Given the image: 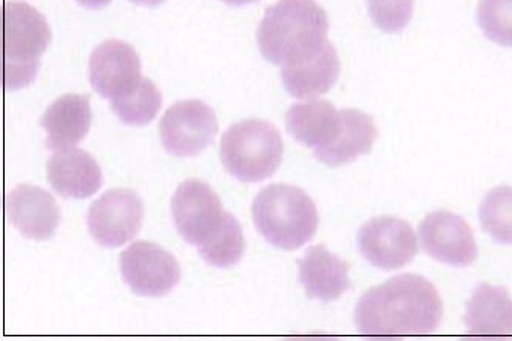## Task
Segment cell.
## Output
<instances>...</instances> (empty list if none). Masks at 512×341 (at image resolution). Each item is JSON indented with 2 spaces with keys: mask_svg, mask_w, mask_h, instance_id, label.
I'll return each mask as SVG.
<instances>
[{
  "mask_svg": "<svg viewBox=\"0 0 512 341\" xmlns=\"http://www.w3.org/2000/svg\"><path fill=\"white\" fill-rule=\"evenodd\" d=\"M442 317V298L434 284L411 274L372 287L355 308V325L364 337L431 335Z\"/></svg>",
  "mask_w": 512,
  "mask_h": 341,
  "instance_id": "cell-1",
  "label": "cell"
},
{
  "mask_svg": "<svg viewBox=\"0 0 512 341\" xmlns=\"http://www.w3.org/2000/svg\"><path fill=\"white\" fill-rule=\"evenodd\" d=\"M329 19L315 0H278L267 8L256 39L261 55L278 67L314 55L327 42Z\"/></svg>",
  "mask_w": 512,
  "mask_h": 341,
  "instance_id": "cell-2",
  "label": "cell"
},
{
  "mask_svg": "<svg viewBox=\"0 0 512 341\" xmlns=\"http://www.w3.org/2000/svg\"><path fill=\"white\" fill-rule=\"evenodd\" d=\"M252 218L267 243L287 252L309 243L320 221L312 198L287 184H272L261 190L252 204Z\"/></svg>",
  "mask_w": 512,
  "mask_h": 341,
  "instance_id": "cell-3",
  "label": "cell"
},
{
  "mask_svg": "<svg viewBox=\"0 0 512 341\" xmlns=\"http://www.w3.org/2000/svg\"><path fill=\"white\" fill-rule=\"evenodd\" d=\"M284 144L275 125L261 119L236 122L221 138L219 158L241 183H260L283 163Z\"/></svg>",
  "mask_w": 512,
  "mask_h": 341,
  "instance_id": "cell-4",
  "label": "cell"
},
{
  "mask_svg": "<svg viewBox=\"0 0 512 341\" xmlns=\"http://www.w3.org/2000/svg\"><path fill=\"white\" fill-rule=\"evenodd\" d=\"M50 41V27L36 8L25 2L4 5V85L8 92L34 81Z\"/></svg>",
  "mask_w": 512,
  "mask_h": 341,
  "instance_id": "cell-5",
  "label": "cell"
},
{
  "mask_svg": "<svg viewBox=\"0 0 512 341\" xmlns=\"http://www.w3.org/2000/svg\"><path fill=\"white\" fill-rule=\"evenodd\" d=\"M172 215L179 235L192 246L201 247L223 229L227 212L210 186L187 179L173 195Z\"/></svg>",
  "mask_w": 512,
  "mask_h": 341,
  "instance_id": "cell-6",
  "label": "cell"
},
{
  "mask_svg": "<svg viewBox=\"0 0 512 341\" xmlns=\"http://www.w3.org/2000/svg\"><path fill=\"white\" fill-rule=\"evenodd\" d=\"M119 267L124 283L141 297H164L181 278L176 258L150 241H136L122 250Z\"/></svg>",
  "mask_w": 512,
  "mask_h": 341,
  "instance_id": "cell-7",
  "label": "cell"
},
{
  "mask_svg": "<svg viewBox=\"0 0 512 341\" xmlns=\"http://www.w3.org/2000/svg\"><path fill=\"white\" fill-rule=\"evenodd\" d=\"M218 132L215 112L203 101L176 102L159 122L162 146L170 155L189 158L204 152Z\"/></svg>",
  "mask_w": 512,
  "mask_h": 341,
  "instance_id": "cell-8",
  "label": "cell"
},
{
  "mask_svg": "<svg viewBox=\"0 0 512 341\" xmlns=\"http://www.w3.org/2000/svg\"><path fill=\"white\" fill-rule=\"evenodd\" d=\"M144 206L132 190L113 189L91 204L87 213L88 232L108 249L124 246L142 226Z\"/></svg>",
  "mask_w": 512,
  "mask_h": 341,
  "instance_id": "cell-9",
  "label": "cell"
},
{
  "mask_svg": "<svg viewBox=\"0 0 512 341\" xmlns=\"http://www.w3.org/2000/svg\"><path fill=\"white\" fill-rule=\"evenodd\" d=\"M357 243L364 260L381 271H397L408 266L418 252L414 229L394 217L368 221L358 232Z\"/></svg>",
  "mask_w": 512,
  "mask_h": 341,
  "instance_id": "cell-10",
  "label": "cell"
},
{
  "mask_svg": "<svg viewBox=\"0 0 512 341\" xmlns=\"http://www.w3.org/2000/svg\"><path fill=\"white\" fill-rule=\"evenodd\" d=\"M88 79L102 98L115 101L130 95L142 81L135 48L116 39L102 42L90 55Z\"/></svg>",
  "mask_w": 512,
  "mask_h": 341,
  "instance_id": "cell-11",
  "label": "cell"
},
{
  "mask_svg": "<svg viewBox=\"0 0 512 341\" xmlns=\"http://www.w3.org/2000/svg\"><path fill=\"white\" fill-rule=\"evenodd\" d=\"M418 238L425 254L448 266H471L479 255L471 227L451 212L429 213L418 227Z\"/></svg>",
  "mask_w": 512,
  "mask_h": 341,
  "instance_id": "cell-12",
  "label": "cell"
},
{
  "mask_svg": "<svg viewBox=\"0 0 512 341\" xmlns=\"http://www.w3.org/2000/svg\"><path fill=\"white\" fill-rule=\"evenodd\" d=\"M11 226L28 240H50L58 229L61 212L53 196L41 187H14L7 198Z\"/></svg>",
  "mask_w": 512,
  "mask_h": 341,
  "instance_id": "cell-13",
  "label": "cell"
},
{
  "mask_svg": "<svg viewBox=\"0 0 512 341\" xmlns=\"http://www.w3.org/2000/svg\"><path fill=\"white\" fill-rule=\"evenodd\" d=\"M47 179L62 198L85 200L102 186V172L90 153L79 149L54 152L47 161Z\"/></svg>",
  "mask_w": 512,
  "mask_h": 341,
  "instance_id": "cell-14",
  "label": "cell"
},
{
  "mask_svg": "<svg viewBox=\"0 0 512 341\" xmlns=\"http://www.w3.org/2000/svg\"><path fill=\"white\" fill-rule=\"evenodd\" d=\"M340 76V59L334 45L327 41L314 55L281 67V79L290 96L315 99L329 92Z\"/></svg>",
  "mask_w": 512,
  "mask_h": 341,
  "instance_id": "cell-15",
  "label": "cell"
},
{
  "mask_svg": "<svg viewBox=\"0 0 512 341\" xmlns=\"http://www.w3.org/2000/svg\"><path fill=\"white\" fill-rule=\"evenodd\" d=\"M39 124L47 132L45 147L48 150L73 149L90 130V98L87 95L61 96L48 105Z\"/></svg>",
  "mask_w": 512,
  "mask_h": 341,
  "instance_id": "cell-16",
  "label": "cell"
},
{
  "mask_svg": "<svg viewBox=\"0 0 512 341\" xmlns=\"http://www.w3.org/2000/svg\"><path fill=\"white\" fill-rule=\"evenodd\" d=\"M298 269L304 291L312 300L335 301L351 287L349 264L324 246L309 247L298 260Z\"/></svg>",
  "mask_w": 512,
  "mask_h": 341,
  "instance_id": "cell-17",
  "label": "cell"
},
{
  "mask_svg": "<svg viewBox=\"0 0 512 341\" xmlns=\"http://www.w3.org/2000/svg\"><path fill=\"white\" fill-rule=\"evenodd\" d=\"M377 135L374 119L368 113L344 109L337 135L323 149L314 150V156L329 167L346 166L371 152Z\"/></svg>",
  "mask_w": 512,
  "mask_h": 341,
  "instance_id": "cell-18",
  "label": "cell"
},
{
  "mask_svg": "<svg viewBox=\"0 0 512 341\" xmlns=\"http://www.w3.org/2000/svg\"><path fill=\"white\" fill-rule=\"evenodd\" d=\"M466 331L477 337L512 334V298L505 287L480 284L466 303Z\"/></svg>",
  "mask_w": 512,
  "mask_h": 341,
  "instance_id": "cell-19",
  "label": "cell"
},
{
  "mask_svg": "<svg viewBox=\"0 0 512 341\" xmlns=\"http://www.w3.org/2000/svg\"><path fill=\"white\" fill-rule=\"evenodd\" d=\"M340 112L331 102L309 99L287 110L286 129L295 141L310 149L326 147L337 135Z\"/></svg>",
  "mask_w": 512,
  "mask_h": 341,
  "instance_id": "cell-20",
  "label": "cell"
},
{
  "mask_svg": "<svg viewBox=\"0 0 512 341\" xmlns=\"http://www.w3.org/2000/svg\"><path fill=\"white\" fill-rule=\"evenodd\" d=\"M244 249H246V240H244L243 229L232 213L227 212L223 229L219 230L212 240L198 247V252L199 257L210 266L227 269L240 263Z\"/></svg>",
  "mask_w": 512,
  "mask_h": 341,
  "instance_id": "cell-21",
  "label": "cell"
},
{
  "mask_svg": "<svg viewBox=\"0 0 512 341\" xmlns=\"http://www.w3.org/2000/svg\"><path fill=\"white\" fill-rule=\"evenodd\" d=\"M479 218L492 240L512 246V187L492 189L480 204Z\"/></svg>",
  "mask_w": 512,
  "mask_h": 341,
  "instance_id": "cell-22",
  "label": "cell"
},
{
  "mask_svg": "<svg viewBox=\"0 0 512 341\" xmlns=\"http://www.w3.org/2000/svg\"><path fill=\"white\" fill-rule=\"evenodd\" d=\"M161 104V93L147 78H142L138 87L130 95L110 101L113 113L124 124L136 125V127L150 124L161 109Z\"/></svg>",
  "mask_w": 512,
  "mask_h": 341,
  "instance_id": "cell-23",
  "label": "cell"
},
{
  "mask_svg": "<svg viewBox=\"0 0 512 341\" xmlns=\"http://www.w3.org/2000/svg\"><path fill=\"white\" fill-rule=\"evenodd\" d=\"M477 22L489 41L512 47V0H480Z\"/></svg>",
  "mask_w": 512,
  "mask_h": 341,
  "instance_id": "cell-24",
  "label": "cell"
},
{
  "mask_svg": "<svg viewBox=\"0 0 512 341\" xmlns=\"http://www.w3.org/2000/svg\"><path fill=\"white\" fill-rule=\"evenodd\" d=\"M375 27L386 33L405 30L414 14V0H366Z\"/></svg>",
  "mask_w": 512,
  "mask_h": 341,
  "instance_id": "cell-25",
  "label": "cell"
},
{
  "mask_svg": "<svg viewBox=\"0 0 512 341\" xmlns=\"http://www.w3.org/2000/svg\"><path fill=\"white\" fill-rule=\"evenodd\" d=\"M76 2L87 10H101V8L107 7L112 0H76Z\"/></svg>",
  "mask_w": 512,
  "mask_h": 341,
  "instance_id": "cell-26",
  "label": "cell"
},
{
  "mask_svg": "<svg viewBox=\"0 0 512 341\" xmlns=\"http://www.w3.org/2000/svg\"><path fill=\"white\" fill-rule=\"evenodd\" d=\"M135 5H144V7H158V5L164 4L166 0H128Z\"/></svg>",
  "mask_w": 512,
  "mask_h": 341,
  "instance_id": "cell-27",
  "label": "cell"
},
{
  "mask_svg": "<svg viewBox=\"0 0 512 341\" xmlns=\"http://www.w3.org/2000/svg\"><path fill=\"white\" fill-rule=\"evenodd\" d=\"M223 2L232 7H243V5L255 4L258 0H223Z\"/></svg>",
  "mask_w": 512,
  "mask_h": 341,
  "instance_id": "cell-28",
  "label": "cell"
}]
</instances>
